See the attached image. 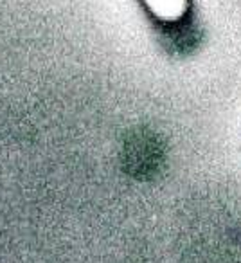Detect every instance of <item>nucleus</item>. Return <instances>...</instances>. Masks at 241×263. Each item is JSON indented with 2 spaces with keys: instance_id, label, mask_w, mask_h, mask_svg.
Here are the masks:
<instances>
[{
  "instance_id": "nucleus-1",
  "label": "nucleus",
  "mask_w": 241,
  "mask_h": 263,
  "mask_svg": "<svg viewBox=\"0 0 241 263\" xmlns=\"http://www.w3.org/2000/svg\"><path fill=\"white\" fill-rule=\"evenodd\" d=\"M146 6L151 9L153 15L166 22H175L186 13L187 2L186 0H144Z\"/></svg>"
}]
</instances>
